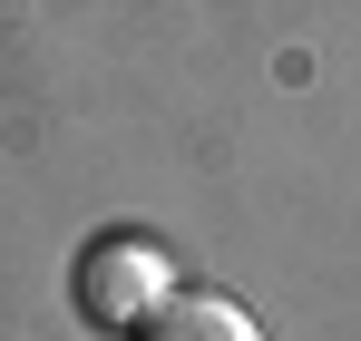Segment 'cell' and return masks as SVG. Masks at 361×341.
I'll use <instances>...</instances> for the list:
<instances>
[{
	"label": "cell",
	"instance_id": "cell-2",
	"mask_svg": "<svg viewBox=\"0 0 361 341\" xmlns=\"http://www.w3.org/2000/svg\"><path fill=\"white\" fill-rule=\"evenodd\" d=\"M127 341H264V332H254V312H244L235 292L176 283V292H166V302H157V312H147Z\"/></svg>",
	"mask_w": 361,
	"mask_h": 341
},
{
	"label": "cell",
	"instance_id": "cell-1",
	"mask_svg": "<svg viewBox=\"0 0 361 341\" xmlns=\"http://www.w3.org/2000/svg\"><path fill=\"white\" fill-rule=\"evenodd\" d=\"M166 292H176V264H166V244L147 225H98L68 254V312L88 332H108V341H127Z\"/></svg>",
	"mask_w": 361,
	"mask_h": 341
}]
</instances>
